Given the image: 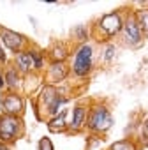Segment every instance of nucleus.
I'll return each mask as SVG.
<instances>
[{"instance_id":"nucleus-1","label":"nucleus","mask_w":148,"mask_h":150,"mask_svg":"<svg viewBox=\"0 0 148 150\" xmlns=\"http://www.w3.org/2000/svg\"><path fill=\"white\" fill-rule=\"evenodd\" d=\"M123 21H125V18L120 11H113V13H108V14L101 16L97 20V23L94 25V37L99 42H104V44L111 42V39L120 35Z\"/></svg>"},{"instance_id":"nucleus-2","label":"nucleus","mask_w":148,"mask_h":150,"mask_svg":"<svg viewBox=\"0 0 148 150\" xmlns=\"http://www.w3.org/2000/svg\"><path fill=\"white\" fill-rule=\"evenodd\" d=\"M85 127L94 134H104L113 127V115L106 104H94L88 110Z\"/></svg>"},{"instance_id":"nucleus-3","label":"nucleus","mask_w":148,"mask_h":150,"mask_svg":"<svg viewBox=\"0 0 148 150\" xmlns=\"http://www.w3.org/2000/svg\"><path fill=\"white\" fill-rule=\"evenodd\" d=\"M92 67H94V46L90 42L80 44L76 48V51H74V60H72L70 71L78 78H87L92 72Z\"/></svg>"},{"instance_id":"nucleus-4","label":"nucleus","mask_w":148,"mask_h":150,"mask_svg":"<svg viewBox=\"0 0 148 150\" xmlns=\"http://www.w3.org/2000/svg\"><path fill=\"white\" fill-rule=\"evenodd\" d=\"M39 101H41V110L44 111V115H48V117L53 118V117H56L60 113V108H62V104L67 99L53 85H46L42 88V92H41Z\"/></svg>"},{"instance_id":"nucleus-5","label":"nucleus","mask_w":148,"mask_h":150,"mask_svg":"<svg viewBox=\"0 0 148 150\" xmlns=\"http://www.w3.org/2000/svg\"><path fill=\"white\" fill-rule=\"evenodd\" d=\"M23 134L21 117L0 115V143H13Z\"/></svg>"},{"instance_id":"nucleus-6","label":"nucleus","mask_w":148,"mask_h":150,"mask_svg":"<svg viewBox=\"0 0 148 150\" xmlns=\"http://www.w3.org/2000/svg\"><path fill=\"white\" fill-rule=\"evenodd\" d=\"M120 39L125 46L129 48H139L144 41V34L143 30L139 28L134 14H127L125 16V21H123V27H122V32H120Z\"/></svg>"},{"instance_id":"nucleus-7","label":"nucleus","mask_w":148,"mask_h":150,"mask_svg":"<svg viewBox=\"0 0 148 150\" xmlns=\"http://www.w3.org/2000/svg\"><path fill=\"white\" fill-rule=\"evenodd\" d=\"M2 106V115H11V117H21L25 111V99L18 92H9L0 101Z\"/></svg>"},{"instance_id":"nucleus-8","label":"nucleus","mask_w":148,"mask_h":150,"mask_svg":"<svg viewBox=\"0 0 148 150\" xmlns=\"http://www.w3.org/2000/svg\"><path fill=\"white\" fill-rule=\"evenodd\" d=\"M0 39H2V42H4L13 53H16V55L23 51V46H25V42H27L25 35H21V34H18V32H14V30H9V28H6V27H0Z\"/></svg>"},{"instance_id":"nucleus-9","label":"nucleus","mask_w":148,"mask_h":150,"mask_svg":"<svg viewBox=\"0 0 148 150\" xmlns=\"http://www.w3.org/2000/svg\"><path fill=\"white\" fill-rule=\"evenodd\" d=\"M87 117H88V108L87 106H83V104L74 106L72 115H70V122H69V131L70 132H80L81 129H85Z\"/></svg>"},{"instance_id":"nucleus-10","label":"nucleus","mask_w":148,"mask_h":150,"mask_svg":"<svg viewBox=\"0 0 148 150\" xmlns=\"http://www.w3.org/2000/svg\"><path fill=\"white\" fill-rule=\"evenodd\" d=\"M16 69L21 74H27L30 71H35V62H34L32 50H23L21 53L16 55Z\"/></svg>"},{"instance_id":"nucleus-11","label":"nucleus","mask_w":148,"mask_h":150,"mask_svg":"<svg viewBox=\"0 0 148 150\" xmlns=\"http://www.w3.org/2000/svg\"><path fill=\"white\" fill-rule=\"evenodd\" d=\"M69 74V67L65 62H51V65L48 67V80L49 83H60L67 78Z\"/></svg>"},{"instance_id":"nucleus-12","label":"nucleus","mask_w":148,"mask_h":150,"mask_svg":"<svg viewBox=\"0 0 148 150\" xmlns=\"http://www.w3.org/2000/svg\"><path fill=\"white\" fill-rule=\"evenodd\" d=\"M48 129L51 132H65L69 129V124H67V111H60L56 117L49 118L48 120Z\"/></svg>"},{"instance_id":"nucleus-13","label":"nucleus","mask_w":148,"mask_h":150,"mask_svg":"<svg viewBox=\"0 0 148 150\" xmlns=\"http://www.w3.org/2000/svg\"><path fill=\"white\" fill-rule=\"evenodd\" d=\"M6 87L11 90V92H14V90H18L20 87H21V72L13 65V67H9L7 71H6Z\"/></svg>"},{"instance_id":"nucleus-14","label":"nucleus","mask_w":148,"mask_h":150,"mask_svg":"<svg viewBox=\"0 0 148 150\" xmlns=\"http://www.w3.org/2000/svg\"><path fill=\"white\" fill-rule=\"evenodd\" d=\"M67 55H69V50L63 42H55L48 51V57L51 58V62H65Z\"/></svg>"},{"instance_id":"nucleus-15","label":"nucleus","mask_w":148,"mask_h":150,"mask_svg":"<svg viewBox=\"0 0 148 150\" xmlns=\"http://www.w3.org/2000/svg\"><path fill=\"white\" fill-rule=\"evenodd\" d=\"M115 58H116V44H115V42H106V44H102L101 60H102L104 64H111Z\"/></svg>"},{"instance_id":"nucleus-16","label":"nucleus","mask_w":148,"mask_h":150,"mask_svg":"<svg viewBox=\"0 0 148 150\" xmlns=\"http://www.w3.org/2000/svg\"><path fill=\"white\" fill-rule=\"evenodd\" d=\"M132 14H134L136 21H137L139 28L143 30V34H144V35H148V9H146V7H143V9L134 11Z\"/></svg>"},{"instance_id":"nucleus-17","label":"nucleus","mask_w":148,"mask_h":150,"mask_svg":"<svg viewBox=\"0 0 148 150\" xmlns=\"http://www.w3.org/2000/svg\"><path fill=\"white\" fill-rule=\"evenodd\" d=\"M108 150H137V145H136L134 139H130V138H123V139L115 141Z\"/></svg>"},{"instance_id":"nucleus-18","label":"nucleus","mask_w":148,"mask_h":150,"mask_svg":"<svg viewBox=\"0 0 148 150\" xmlns=\"http://www.w3.org/2000/svg\"><path fill=\"white\" fill-rule=\"evenodd\" d=\"M72 34H74V37H76L78 41H81V44H85L87 39H88V28L85 25H78L76 28L72 30Z\"/></svg>"},{"instance_id":"nucleus-19","label":"nucleus","mask_w":148,"mask_h":150,"mask_svg":"<svg viewBox=\"0 0 148 150\" xmlns=\"http://www.w3.org/2000/svg\"><path fill=\"white\" fill-rule=\"evenodd\" d=\"M37 150H55V148H53V143H51V139L44 136V138H41V139H39Z\"/></svg>"},{"instance_id":"nucleus-20","label":"nucleus","mask_w":148,"mask_h":150,"mask_svg":"<svg viewBox=\"0 0 148 150\" xmlns=\"http://www.w3.org/2000/svg\"><path fill=\"white\" fill-rule=\"evenodd\" d=\"M32 53H34V62H35V71H39V69H42V53L41 51H37V50H32Z\"/></svg>"},{"instance_id":"nucleus-21","label":"nucleus","mask_w":148,"mask_h":150,"mask_svg":"<svg viewBox=\"0 0 148 150\" xmlns=\"http://www.w3.org/2000/svg\"><path fill=\"white\" fill-rule=\"evenodd\" d=\"M141 136H143V139H148V118H144V122L141 125Z\"/></svg>"},{"instance_id":"nucleus-22","label":"nucleus","mask_w":148,"mask_h":150,"mask_svg":"<svg viewBox=\"0 0 148 150\" xmlns=\"http://www.w3.org/2000/svg\"><path fill=\"white\" fill-rule=\"evenodd\" d=\"M6 58H7V57H6V51H4L2 46H0V62H6Z\"/></svg>"},{"instance_id":"nucleus-23","label":"nucleus","mask_w":148,"mask_h":150,"mask_svg":"<svg viewBox=\"0 0 148 150\" xmlns=\"http://www.w3.org/2000/svg\"><path fill=\"white\" fill-rule=\"evenodd\" d=\"M4 87H6V78L2 76V72H0V90H2Z\"/></svg>"}]
</instances>
